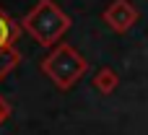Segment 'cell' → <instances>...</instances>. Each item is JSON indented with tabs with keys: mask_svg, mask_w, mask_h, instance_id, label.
Wrapping results in <instances>:
<instances>
[{
	"mask_svg": "<svg viewBox=\"0 0 148 135\" xmlns=\"http://www.w3.org/2000/svg\"><path fill=\"white\" fill-rule=\"evenodd\" d=\"M135 21H138V10L130 0H112L104 8V23L114 34H125L127 29H133Z\"/></svg>",
	"mask_w": 148,
	"mask_h": 135,
	"instance_id": "obj_3",
	"label": "cell"
},
{
	"mask_svg": "<svg viewBox=\"0 0 148 135\" xmlns=\"http://www.w3.org/2000/svg\"><path fill=\"white\" fill-rule=\"evenodd\" d=\"M21 29L42 47H55L70 29V16L55 0H39L23 18Z\"/></svg>",
	"mask_w": 148,
	"mask_h": 135,
	"instance_id": "obj_1",
	"label": "cell"
},
{
	"mask_svg": "<svg viewBox=\"0 0 148 135\" xmlns=\"http://www.w3.org/2000/svg\"><path fill=\"white\" fill-rule=\"evenodd\" d=\"M16 36H18V26H13V21L0 10V52H8L13 47Z\"/></svg>",
	"mask_w": 148,
	"mask_h": 135,
	"instance_id": "obj_5",
	"label": "cell"
},
{
	"mask_svg": "<svg viewBox=\"0 0 148 135\" xmlns=\"http://www.w3.org/2000/svg\"><path fill=\"white\" fill-rule=\"evenodd\" d=\"M86 70H88L86 57H83L75 47H70V44L52 47V52L42 60V73H44L60 91H70V88L83 78Z\"/></svg>",
	"mask_w": 148,
	"mask_h": 135,
	"instance_id": "obj_2",
	"label": "cell"
},
{
	"mask_svg": "<svg viewBox=\"0 0 148 135\" xmlns=\"http://www.w3.org/2000/svg\"><path fill=\"white\" fill-rule=\"evenodd\" d=\"M117 83H120V75H117V70H112V68H99L96 75H94V88H96L99 94H112V91L117 88Z\"/></svg>",
	"mask_w": 148,
	"mask_h": 135,
	"instance_id": "obj_4",
	"label": "cell"
},
{
	"mask_svg": "<svg viewBox=\"0 0 148 135\" xmlns=\"http://www.w3.org/2000/svg\"><path fill=\"white\" fill-rule=\"evenodd\" d=\"M8 52H10V49H8ZM10 65H13V62H3V65H0V78L8 73V68H10Z\"/></svg>",
	"mask_w": 148,
	"mask_h": 135,
	"instance_id": "obj_7",
	"label": "cell"
},
{
	"mask_svg": "<svg viewBox=\"0 0 148 135\" xmlns=\"http://www.w3.org/2000/svg\"><path fill=\"white\" fill-rule=\"evenodd\" d=\"M8 117H10V104H8V101H5V99L0 96V125H3V122H5Z\"/></svg>",
	"mask_w": 148,
	"mask_h": 135,
	"instance_id": "obj_6",
	"label": "cell"
}]
</instances>
